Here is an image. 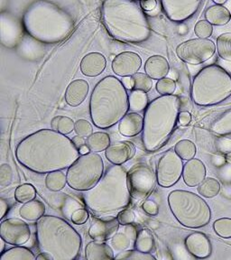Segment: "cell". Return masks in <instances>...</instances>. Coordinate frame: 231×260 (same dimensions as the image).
Listing matches in <instances>:
<instances>
[{
    "mask_svg": "<svg viewBox=\"0 0 231 260\" xmlns=\"http://www.w3.org/2000/svg\"><path fill=\"white\" fill-rule=\"evenodd\" d=\"M73 140L53 129H40L21 140L16 157L23 167L38 175L69 168L80 157Z\"/></svg>",
    "mask_w": 231,
    "mask_h": 260,
    "instance_id": "6da1fadb",
    "label": "cell"
},
{
    "mask_svg": "<svg viewBox=\"0 0 231 260\" xmlns=\"http://www.w3.org/2000/svg\"><path fill=\"white\" fill-rule=\"evenodd\" d=\"M102 19L107 32L116 40L141 44L150 37V24L138 1H103Z\"/></svg>",
    "mask_w": 231,
    "mask_h": 260,
    "instance_id": "7a4b0ae2",
    "label": "cell"
},
{
    "mask_svg": "<svg viewBox=\"0 0 231 260\" xmlns=\"http://www.w3.org/2000/svg\"><path fill=\"white\" fill-rule=\"evenodd\" d=\"M83 196L84 204L100 219L116 218L128 207L130 194L127 172L121 166L109 168L97 185Z\"/></svg>",
    "mask_w": 231,
    "mask_h": 260,
    "instance_id": "3957f363",
    "label": "cell"
},
{
    "mask_svg": "<svg viewBox=\"0 0 231 260\" xmlns=\"http://www.w3.org/2000/svg\"><path fill=\"white\" fill-rule=\"evenodd\" d=\"M24 28L34 39L47 45L64 40L73 31L74 20L70 13L51 1H36L23 16Z\"/></svg>",
    "mask_w": 231,
    "mask_h": 260,
    "instance_id": "277c9868",
    "label": "cell"
},
{
    "mask_svg": "<svg viewBox=\"0 0 231 260\" xmlns=\"http://www.w3.org/2000/svg\"><path fill=\"white\" fill-rule=\"evenodd\" d=\"M129 109L127 89L118 78L107 76L94 87L89 101V115L97 128L108 129L115 126Z\"/></svg>",
    "mask_w": 231,
    "mask_h": 260,
    "instance_id": "5b68a950",
    "label": "cell"
},
{
    "mask_svg": "<svg viewBox=\"0 0 231 260\" xmlns=\"http://www.w3.org/2000/svg\"><path fill=\"white\" fill-rule=\"evenodd\" d=\"M37 245L41 253L51 260H73L80 255L81 237L65 219L53 215H44L37 221Z\"/></svg>",
    "mask_w": 231,
    "mask_h": 260,
    "instance_id": "8992f818",
    "label": "cell"
},
{
    "mask_svg": "<svg viewBox=\"0 0 231 260\" xmlns=\"http://www.w3.org/2000/svg\"><path fill=\"white\" fill-rule=\"evenodd\" d=\"M181 112V99L166 95L154 99L145 111L142 143L147 152L162 148L175 131Z\"/></svg>",
    "mask_w": 231,
    "mask_h": 260,
    "instance_id": "52a82bcc",
    "label": "cell"
},
{
    "mask_svg": "<svg viewBox=\"0 0 231 260\" xmlns=\"http://www.w3.org/2000/svg\"><path fill=\"white\" fill-rule=\"evenodd\" d=\"M230 95L231 75L219 65L206 66L193 78L191 96L196 105H216Z\"/></svg>",
    "mask_w": 231,
    "mask_h": 260,
    "instance_id": "ba28073f",
    "label": "cell"
},
{
    "mask_svg": "<svg viewBox=\"0 0 231 260\" xmlns=\"http://www.w3.org/2000/svg\"><path fill=\"white\" fill-rule=\"evenodd\" d=\"M168 205L175 219L184 227L199 229L210 223L211 208L191 191L175 190L168 196Z\"/></svg>",
    "mask_w": 231,
    "mask_h": 260,
    "instance_id": "9c48e42d",
    "label": "cell"
},
{
    "mask_svg": "<svg viewBox=\"0 0 231 260\" xmlns=\"http://www.w3.org/2000/svg\"><path fill=\"white\" fill-rule=\"evenodd\" d=\"M103 174L104 162L102 155L89 152L80 155L68 168L67 184L75 191H89L102 180Z\"/></svg>",
    "mask_w": 231,
    "mask_h": 260,
    "instance_id": "30bf717a",
    "label": "cell"
},
{
    "mask_svg": "<svg viewBox=\"0 0 231 260\" xmlns=\"http://www.w3.org/2000/svg\"><path fill=\"white\" fill-rule=\"evenodd\" d=\"M130 194L133 199L141 202L146 199L155 187L156 174L146 165H138L127 173Z\"/></svg>",
    "mask_w": 231,
    "mask_h": 260,
    "instance_id": "8fae6325",
    "label": "cell"
},
{
    "mask_svg": "<svg viewBox=\"0 0 231 260\" xmlns=\"http://www.w3.org/2000/svg\"><path fill=\"white\" fill-rule=\"evenodd\" d=\"M216 45L209 39L195 38L185 41L177 46L176 54L189 64H202L215 54Z\"/></svg>",
    "mask_w": 231,
    "mask_h": 260,
    "instance_id": "7c38bea8",
    "label": "cell"
},
{
    "mask_svg": "<svg viewBox=\"0 0 231 260\" xmlns=\"http://www.w3.org/2000/svg\"><path fill=\"white\" fill-rule=\"evenodd\" d=\"M183 159L175 150L167 151L159 159L156 167V179L159 185L163 188L174 186L183 175Z\"/></svg>",
    "mask_w": 231,
    "mask_h": 260,
    "instance_id": "4fadbf2b",
    "label": "cell"
},
{
    "mask_svg": "<svg viewBox=\"0 0 231 260\" xmlns=\"http://www.w3.org/2000/svg\"><path fill=\"white\" fill-rule=\"evenodd\" d=\"M0 236L7 244L22 246L28 241L31 230L28 224L18 218L2 219L0 225Z\"/></svg>",
    "mask_w": 231,
    "mask_h": 260,
    "instance_id": "5bb4252c",
    "label": "cell"
},
{
    "mask_svg": "<svg viewBox=\"0 0 231 260\" xmlns=\"http://www.w3.org/2000/svg\"><path fill=\"white\" fill-rule=\"evenodd\" d=\"M162 10L173 22L180 23L191 18L199 10L200 0H163L161 1Z\"/></svg>",
    "mask_w": 231,
    "mask_h": 260,
    "instance_id": "9a60e30c",
    "label": "cell"
},
{
    "mask_svg": "<svg viewBox=\"0 0 231 260\" xmlns=\"http://www.w3.org/2000/svg\"><path fill=\"white\" fill-rule=\"evenodd\" d=\"M142 59L134 52H123L112 61V71L120 77H132L141 68Z\"/></svg>",
    "mask_w": 231,
    "mask_h": 260,
    "instance_id": "2e32d148",
    "label": "cell"
},
{
    "mask_svg": "<svg viewBox=\"0 0 231 260\" xmlns=\"http://www.w3.org/2000/svg\"><path fill=\"white\" fill-rule=\"evenodd\" d=\"M120 227L117 218L95 219L89 229V236L94 240L108 241L118 232Z\"/></svg>",
    "mask_w": 231,
    "mask_h": 260,
    "instance_id": "e0dca14e",
    "label": "cell"
},
{
    "mask_svg": "<svg viewBox=\"0 0 231 260\" xmlns=\"http://www.w3.org/2000/svg\"><path fill=\"white\" fill-rule=\"evenodd\" d=\"M22 26L16 17L9 14L1 15V43L7 47H13L22 35Z\"/></svg>",
    "mask_w": 231,
    "mask_h": 260,
    "instance_id": "ac0fdd59",
    "label": "cell"
},
{
    "mask_svg": "<svg viewBox=\"0 0 231 260\" xmlns=\"http://www.w3.org/2000/svg\"><path fill=\"white\" fill-rule=\"evenodd\" d=\"M138 233L137 229L132 224L122 225L110 240V246L113 248L114 252L118 254L135 248Z\"/></svg>",
    "mask_w": 231,
    "mask_h": 260,
    "instance_id": "d6986e66",
    "label": "cell"
},
{
    "mask_svg": "<svg viewBox=\"0 0 231 260\" xmlns=\"http://www.w3.org/2000/svg\"><path fill=\"white\" fill-rule=\"evenodd\" d=\"M184 246L191 256L197 258H206L211 255L212 247L209 238L202 232H194L187 236Z\"/></svg>",
    "mask_w": 231,
    "mask_h": 260,
    "instance_id": "ffe728a7",
    "label": "cell"
},
{
    "mask_svg": "<svg viewBox=\"0 0 231 260\" xmlns=\"http://www.w3.org/2000/svg\"><path fill=\"white\" fill-rule=\"evenodd\" d=\"M136 153V148L132 143L127 141L114 143L105 151L106 158L115 166H122L129 161Z\"/></svg>",
    "mask_w": 231,
    "mask_h": 260,
    "instance_id": "44dd1931",
    "label": "cell"
},
{
    "mask_svg": "<svg viewBox=\"0 0 231 260\" xmlns=\"http://www.w3.org/2000/svg\"><path fill=\"white\" fill-rule=\"evenodd\" d=\"M183 178L186 185L198 186L206 178V167L200 159H191L183 166Z\"/></svg>",
    "mask_w": 231,
    "mask_h": 260,
    "instance_id": "7402d4cb",
    "label": "cell"
},
{
    "mask_svg": "<svg viewBox=\"0 0 231 260\" xmlns=\"http://www.w3.org/2000/svg\"><path fill=\"white\" fill-rule=\"evenodd\" d=\"M107 66L105 56L101 53H89L82 58L81 72L87 77H97L101 75Z\"/></svg>",
    "mask_w": 231,
    "mask_h": 260,
    "instance_id": "603a6c76",
    "label": "cell"
},
{
    "mask_svg": "<svg viewBox=\"0 0 231 260\" xmlns=\"http://www.w3.org/2000/svg\"><path fill=\"white\" fill-rule=\"evenodd\" d=\"M89 90V83L85 80L72 81L65 91V102L71 107H78L85 101Z\"/></svg>",
    "mask_w": 231,
    "mask_h": 260,
    "instance_id": "cb8c5ba5",
    "label": "cell"
},
{
    "mask_svg": "<svg viewBox=\"0 0 231 260\" xmlns=\"http://www.w3.org/2000/svg\"><path fill=\"white\" fill-rule=\"evenodd\" d=\"M170 72V65L167 60L161 55H153L149 57L145 64V73L153 80H161L167 77Z\"/></svg>",
    "mask_w": 231,
    "mask_h": 260,
    "instance_id": "d4e9b609",
    "label": "cell"
},
{
    "mask_svg": "<svg viewBox=\"0 0 231 260\" xmlns=\"http://www.w3.org/2000/svg\"><path fill=\"white\" fill-rule=\"evenodd\" d=\"M144 118L138 113H127L118 124L119 133L124 137H136L143 131Z\"/></svg>",
    "mask_w": 231,
    "mask_h": 260,
    "instance_id": "484cf974",
    "label": "cell"
},
{
    "mask_svg": "<svg viewBox=\"0 0 231 260\" xmlns=\"http://www.w3.org/2000/svg\"><path fill=\"white\" fill-rule=\"evenodd\" d=\"M85 257L89 260H109L115 258L112 247L104 241L93 240L86 245Z\"/></svg>",
    "mask_w": 231,
    "mask_h": 260,
    "instance_id": "4316f807",
    "label": "cell"
},
{
    "mask_svg": "<svg viewBox=\"0 0 231 260\" xmlns=\"http://www.w3.org/2000/svg\"><path fill=\"white\" fill-rule=\"evenodd\" d=\"M204 16L210 24L212 25H225L231 19V13L225 6L214 5L206 9Z\"/></svg>",
    "mask_w": 231,
    "mask_h": 260,
    "instance_id": "83f0119b",
    "label": "cell"
},
{
    "mask_svg": "<svg viewBox=\"0 0 231 260\" xmlns=\"http://www.w3.org/2000/svg\"><path fill=\"white\" fill-rule=\"evenodd\" d=\"M45 213V205L40 200H32L24 203L19 210V214L23 219L35 221L41 219Z\"/></svg>",
    "mask_w": 231,
    "mask_h": 260,
    "instance_id": "f1b7e54d",
    "label": "cell"
},
{
    "mask_svg": "<svg viewBox=\"0 0 231 260\" xmlns=\"http://www.w3.org/2000/svg\"><path fill=\"white\" fill-rule=\"evenodd\" d=\"M110 135L106 132H94L87 138L86 146H88L90 152L100 153L106 151V149L110 146Z\"/></svg>",
    "mask_w": 231,
    "mask_h": 260,
    "instance_id": "f546056e",
    "label": "cell"
},
{
    "mask_svg": "<svg viewBox=\"0 0 231 260\" xmlns=\"http://www.w3.org/2000/svg\"><path fill=\"white\" fill-rule=\"evenodd\" d=\"M37 256L32 253L31 249L16 246L14 248H9L8 250L3 252L0 256V260H35Z\"/></svg>",
    "mask_w": 231,
    "mask_h": 260,
    "instance_id": "4dcf8cb0",
    "label": "cell"
},
{
    "mask_svg": "<svg viewBox=\"0 0 231 260\" xmlns=\"http://www.w3.org/2000/svg\"><path fill=\"white\" fill-rule=\"evenodd\" d=\"M135 248L139 251L151 253L154 249V235L147 229H143L138 232Z\"/></svg>",
    "mask_w": 231,
    "mask_h": 260,
    "instance_id": "1f68e13d",
    "label": "cell"
},
{
    "mask_svg": "<svg viewBox=\"0 0 231 260\" xmlns=\"http://www.w3.org/2000/svg\"><path fill=\"white\" fill-rule=\"evenodd\" d=\"M67 184V176L62 171H54L49 173L45 177L46 188L52 191H59Z\"/></svg>",
    "mask_w": 231,
    "mask_h": 260,
    "instance_id": "d6a6232c",
    "label": "cell"
},
{
    "mask_svg": "<svg viewBox=\"0 0 231 260\" xmlns=\"http://www.w3.org/2000/svg\"><path fill=\"white\" fill-rule=\"evenodd\" d=\"M211 130L215 134L220 136L231 134V110L224 112L212 122Z\"/></svg>",
    "mask_w": 231,
    "mask_h": 260,
    "instance_id": "836d02e7",
    "label": "cell"
},
{
    "mask_svg": "<svg viewBox=\"0 0 231 260\" xmlns=\"http://www.w3.org/2000/svg\"><path fill=\"white\" fill-rule=\"evenodd\" d=\"M221 186L219 181L212 177H208L203 180L198 185V191L200 194L205 198H213L219 194Z\"/></svg>",
    "mask_w": 231,
    "mask_h": 260,
    "instance_id": "e575fe53",
    "label": "cell"
},
{
    "mask_svg": "<svg viewBox=\"0 0 231 260\" xmlns=\"http://www.w3.org/2000/svg\"><path fill=\"white\" fill-rule=\"evenodd\" d=\"M52 129L62 135H69L75 128V122L72 118L64 116H57L51 121Z\"/></svg>",
    "mask_w": 231,
    "mask_h": 260,
    "instance_id": "d590c367",
    "label": "cell"
},
{
    "mask_svg": "<svg viewBox=\"0 0 231 260\" xmlns=\"http://www.w3.org/2000/svg\"><path fill=\"white\" fill-rule=\"evenodd\" d=\"M175 151L183 160L189 161L194 157L197 153V148L192 141L183 139L175 145Z\"/></svg>",
    "mask_w": 231,
    "mask_h": 260,
    "instance_id": "8d00e7d4",
    "label": "cell"
},
{
    "mask_svg": "<svg viewBox=\"0 0 231 260\" xmlns=\"http://www.w3.org/2000/svg\"><path fill=\"white\" fill-rule=\"evenodd\" d=\"M217 51L221 60L231 61V32H224L218 37Z\"/></svg>",
    "mask_w": 231,
    "mask_h": 260,
    "instance_id": "74e56055",
    "label": "cell"
},
{
    "mask_svg": "<svg viewBox=\"0 0 231 260\" xmlns=\"http://www.w3.org/2000/svg\"><path fill=\"white\" fill-rule=\"evenodd\" d=\"M37 197V190L30 183H24L17 187L15 191V199L17 203H26Z\"/></svg>",
    "mask_w": 231,
    "mask_h": 260,
    "instance_id": "f35d334b",
    "label": "cell"
},
{
    "mask_svg": "<svg viewBox=\"0 0 231 260\" xmlns=\"http://www.w3.org/2000/svg\"><path fill=\"white\" fill-rule=\"evenodd\" d=\"M148 106V97L145 92L133 90L129 96L130 110L141 111Z\"/></svg>",
    "mask_w": 231,
    "mask_h": 260,
    "instance_id": "ab89813d",
    "label": "cell"
},
{
    "mask_svg": "<svg viewBox=\"0 0 231 260\" xmlns=\"http://www.w3.org/2000/svg\"><path fill=\"white\" fill-rule=\"evenodd\" d=\"M134 81V88L133 90H139L145 93L150 91L153 86V79L149 77L146 73H138L132 76Z\"/></svg>",
    "mask_w": 231,
    "mask_h": 260,
    "instance_id": "60d3db41",
    "label": "cell"
},
{
    "mask_svg": "<svg viewBox=\"0 0 231 260\" xmlns=\"http://www.w3.org/2000/svg\"><path fill=\"white\" fill-rule=\"evenodd\" d=\"M116 259H135V260H154L155 256H153L151 253H145V252L139 251L136 248L128 249L125 251L118 253L117 256H115Z\"/></svg>",
    "mask_w": 231,
    "mask_h": 260,
    "instance_id": "b9f144b4",
    "label": "cell"
},
{
    "mask_svg": "<svg viewBox=\"0 0 231 260\" xmlns=\"http://www.w3.org/2000/svg\"><path fill=\"white\" fill-rule=\"evenodd\" d=\"M213 229L219 237L224 239L231 238V219L221 218L217 219L213 224Z\"/></svg>",
    "mask_w": 231,
    "mask_h": 260,
    "instance_id": "7bdbcfd3",
    "label": "cell"
},
{
    "mask_svg": "<svg viewBox=\"0 0 231 260\" xmlns=\"http://www.w3.org/2000/svg\"><path fill=\"white\" fill-rule=\"evenodd\" d=\"M156 90L162 96L173 95L176 89V82L172 78H163L156 82Z\"/></svg>",
    "mask_w": 231,
    "mask_h": 260,
    "instance_id": "ee69618b",
    "label": "cell"
},
{
    "mask_svg": "<svg viewBox=\"0 0 231 260\" xmlns=\"http://www.w3.org/2000/svg\"><path fill=\"white\" fill-rule=\"evenodd\" d=\"M195 35L201 39H208L213 32V26L208 21L200 20L194 26Z\"/></svg>",
    "mask_w": 231,
    "mask_h": 260,
    "instance_id": "f6af8a7d",
    "label": "cell"
},
{
    "mask_svg": "<svg viewBox=\"0 0 231 260\" xmlns=\"http://www.w3.org/2000/svg\"><path fill=\"white\" fill-rule=\"evenodd\" d=\"M81 208H84L83 204L79 203L76 200L68 197L65 200L64 203L61 207V212L66 219H71L73 213Z\"/></svg>",
    "mask_w": 231,
    "mask_h": 260,
    "instance_id": "bcb514c9",
    "label": "cell"
},
{
    "mask_svg": "<svg viewBox=\"0 0 231 260\" xmlns=\"http://www.w3.org/2000/svg\"><path fill=\"white\" fill-rule=\"evenodd\" d=\"M74 131L77 136L87 138L93 133V126L88 120L79 119L77 122H75Z\"/></svg>",
    "mask_w": 231,
    "mask_h": 260,
    "instance_id": "7dc6e473",
    "label": "cell"
},
{
    "mask_svg": "<svg viewBox=\"0 0 231 260\" xmlns=\"http://www.w3.org/2000/svg\"><path fill=\"white\" fill-rule=\"evenodd\" d=\"M12 180V168L8 164H3L0 167V186L5 188L10 185Z\"/></svg>",
    "mask_w": 231,
    "mask_h": 260,
    "instance_id": "c3c4849f",
    "label": "cell"
},
{
    "mask_svg": "<svg viewBox=\"0 0 231 260\" xmlns=\"http://www.w3.org/2000/svg\"><path fill=\"white\" fill-rule=\"evenodd\" d=\"M118 222L120 225H127L132 224L136 219V213L134 210L131 208H126L123 211H120L117 216Z\"/></svg>",
    "mask_w": 231,
    "mask_h": 260,
    "instance_id": "681fc988",
    "label": "cell"
},
{
    "mask_svg": "<svg viewBox=\"0 0 231 260\" xmlns=\"http://www.w3.org/2000/svg\"><path fill=\"white\" fill-rule=\"evenodd\" d=\"M216 148L219 151V154H231V138H219L216 140Z\"/></svg>",
    "mask_w": 231,
    "mask_h": 260,
    "instance_id": "f907efd6",
    "label": "cell"
},
{
    "mask_svg": "<svg viewBox=\"0 0 231 260\" xmlns=\"http://www.w3.org/2000/svg\"><path fill=\"white\" fill-rule=\"evenodd\" d=\"M89 212L85 208H81L73 213L71 220L73 221V223L82 225L87 222V220L89 219Z\"/></svg>",
    "mask_w": 231,
    "mask_h": 260,
    "instance_id": "816d5d0a",
    "label": "cell"
},
{
    "mask_svg": "<svg viewBox=\"0 0 231 260\" xmlns=\"http://www.w3.org/2000/svg\"><path fill=\"white\" fill-rule=\"evenodd\" d=\"M219 179L223 183H231V162H226L219 170Z\"/></svg>",
    "mask_w": 231,
    "mask_h": 260,
    "instance_id": "f5cc1de1",
    "label": "cell"
},
{
    "mask_svg": "<svg viewBox=\"0 0 231 260\" xmlns=\"http://www.w3.org/2000/svg\"><path fill=\"white\" fill-rule=\"evenodd\" d=\"M142 208L144 211L149 215L155 216L158 214V205L154 201H146L145 203H143Z\"/></svg>",
    "mask_w": 231,
    "mask_h": 260,
    "instance_id": "db71d44e",
    "label": "cell"
},
{
    "mask_svg": "<svg viewBox=\"0 0 231 260\" xmlns=\"http://www.w3.org/2000/svg\"><path fill=\"white\" fill-rule=\"evenodd\" d=\"M139 5L142 8L143 11L151 12L157 7V1L155 0H147V1H139Z\"/></svg>",
    "mask_w": 231,
    "mask_h": 260,
    "instance_id": "11a10c76",
    "label": "cell"
},
{
    "mask_svg": "<svg viewBox=\"0 0 231 260\" xmlns=\"http://www.w3.org/2000/svg\"><path fill=\"white\" fill-rule=\"evenodd\" d=\"M191 121V115L188 111H182L179 114L178 123L181 126H187Z\"/></svg>",
    "mask_w": 231,
    "mask_h": 260,
    "instance_id": "9f6ffc18",
    "label": "cell"
},
{
    "mask_svg": "<svg viewBox=\"0 0 231 260\" xmlns=\"http://www.w3.org/2000/svg\"><path fill=\"white\" fill-rule=\"evenodd\" d=\"M226 162H227V160L223 154H217L212 157V164L214 167L220 168V167H223Z\"/></svg>",
    "mask_w": 231,
    "mask_h": 260,
    "instance_id": "6f0895ef",
    "label": "cell"
},
{
    "mask_svg": "<svg viewBox=\"0 0 231 260\" xmlns=\"http://www.w3.org/2000/svg\"><path fill=\"white\" fill-rule=\"evenodd\" d=\"M72 140H73L74 146H76L78 149L80 150L82 146H86V140H87V138H83V137H80V136H76V137L73 138Z\"/></svg>",
    "mask_w": 231,
    "mask_h": 260,
    "instance_id": "680465c9",
    "label": "cell"
},
{
    "mask_svg": "<svg viewBox=\"0 0 231 260\" xmlns=\"http://www.w3.org/2000/svg\"><path fill=\"white\" fill-rule=\"evenodd\" d=\"M0 205H1V217L0 218L1 219H3L9 211V206H8V203L3 198L0 199Z\"/></svg>",
    "mask_w": 231,
    "mask_h": 260,
    "instance_id": "91938a15",
    "label": "cell"
},
{
    "mask_svg": "<svg viewBox=\"0 0 231 260\" xmlns=\"http://www.w3.org/2000/svg\"><path fill=\"white\" fill-rule=\"evenodd\" d=\"M122 83L126 89H132L134 88V81L132 77H124L122 79Z\"/></svg>",
    "mask_w": 231,
    "mask_h": 260,
    "instance_id": "94428289",
    "label": "cell"
},
{
    "mask_svg": "<svg viewBox=\"0 0 231 260\" xmlns=\"http://www.w3.org/2000/svg\"><path fill=\"white\" fill-rule=\"evenodd\" d=\"M222 194L227 199H231V183H223Z\"/></svg>",
    "mask_w": 231,
    "mask_h": 260,
    "instance_id": "6125c7cd",
    "label": "cell"
},
{
    "mask_svg": "<svg viewBox=\"0 0 231 260\" xmlns=\"http://www.w3.org/2000/svg\"><path fill=\"white\" fill-rule=\"evenodd\" d=\"M37 259L38 260H51L50 256L46 255L45 253H40L38 256H37Z\"/></svg>",
    "mask_w": 231,
    "mask_h": 260,
    "instance_id": "be15d7a7",
    "label": "cell"
},
{
    "mask_svg": "<svg viewBox=\"0 0 231 260\" xmlns=\"http://www.w3.org/2000/svg\"><path fill=\"white\" fill-rule=\"evenodd\" d=\"M79 151H80V154H81V155H82V154H88V153L90 152L89 148H88V146H82L81 149H80Z\"/></svg>",
    "mask_w": 231,
    "mask_h": 260,
    "instance_id": "e7e4bbea",
    "label": "cell"
},
{
    "mask_svg": "<svg viewBox=\"0 0 231 260\" xmlns=\"http://www.w3.org/2000/svg\"><path fill=\"white\" fill-rule=\"evenodd\" d=\"M6 243H7V242L5 241L4 239L1 238V239H0V245H1V247H0V253H1V254L4 252L5 248H6Z\"/></svg>",
    "mask_w": 231,
    "mask_h": 260,
    "instance_id": "03108f58",
    "label": "cell"
}]
</instances>
